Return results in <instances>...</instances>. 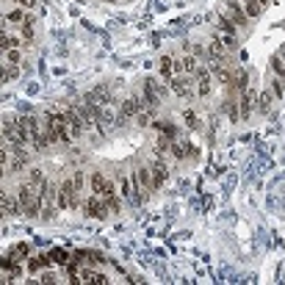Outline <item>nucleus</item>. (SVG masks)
Returning <instances> with one entry per match:
<instances>
[{
  "label": "nucleus",
  "mask_w": 285,
  "mask_h": 285,
  "mask_svg": "<svg viewBox=\"0 0 285 285\" xmlns=\"http://www.w3.org/2000/svg\"><path fill=\"white\" fill-rule=\"evenodd\" d=\"M44 133H47V141L50 144H72L75 136H72V128H69V119L64 111H47L44 116Z\"/></svg>",
  "instance_id": "obj_1"
},
{
  "label": "nucleus",
  "mask_w": 285,
  "mask_h": 285,
  "mask_svg": "<svg viewBox=\"0 0 285 285\" xmlns=\"http://www.w3.org/2000/svg\"><path fill=\"white\" fill-rule=\"evenodd\" d=\"M17 197H19V205H22V216H39L42 213V197H39V186L28 180L17 189Z\"/></svg>",
  "instance_id": "obj_2"
},
{
  "label": "nucleus",
  "mask_w": 285,
  "mask_h": 285,
  "mask_svg": "<svg viewBox=\"0 0 285 285\" xmlns=\"http://www.w3.org/2000/svg\"><path fill=\"white\" fill-rule=\"evenodd\" d=\"M238 31H241V28L235 25L227 14H219V34L216 36L222 39V44H225L227 50H235V47H238Z\"/></svg>",
  "instance_id": "obj_3"
},
{
  "label": "nucleus",
  "mask_w": 285,
  "mask_h": 285,
  "mask_svg": "<svg viewBox=\"0 0 285 285\" xmlns=\"http://www.w3.org/2000/svg\"><path fill=\"white\" fill-rule=\"evenodd\" d=\"M80 205V197H78V189L72 180H64L58 186V210H75Z\"/></svg>",
  "instance_id": "obj_4"
},
{
  "label": "nucleus",
  "mask_w": 285,
  "mask_h": 285,
  "mask_svg": "<svg viewBox=\"0 0 285 285\" xmlns=\"http://www.w3.org/2000/svg\"><path fill=\"white\" fill-rule=\"evenodd\" d=\"M83 210H86V216L92 219H105L111 210H108V205H105L103 197H97V194H89L86 202H83Z\"/></svg>",
  "instance_id": "obj_5"
},
{
  "label": "nucleus",
  "mask_w": 285,
  "mask_h": 285,
  "mask_svg": "<svg viewBox=\"0 0 285 285\" xmlns=\"http://www.w3.org/2000/svg\"><path fill=\"white\" fill-rule=\"evenodd\" d=\"M227 14H230V19H233L235 25L241 28H249V14H247V11H244V6H241V0H227Z\"/></svg>",
  "instance_id": "obj_6"
},
{
  "label": "nucleus",
  "mask_w": 285,
  "mask_h": 285,
  "mask_svg": "<svg viewBox=\"0 0 285 285\" xmlns=\"http://www.w3.org/2000/svg\"><path fill=\"white\" fill-rule=\"evenodd\" d=\"M119 194L128 199L130 205H141V197H138V191H136V186H133L130 177H122L119 180Z\"/></svg>",
  "instance_id": "obj_7"
},
{
  "label": "nucleus",
  "mask_w": 285,
  "mask_h": 285,
  "mask_svg": "<svg viewBox=\"0 0 285 285\" xmlns=\"http://www.w3.org/2000/svg\"><path fill=\"white\" fill-rule=\"evenodd\" d=\"M103 199H105V205H108V210H111V213H119V210H122V202H119V197H116V186H114L111 180L105 183Z\"/></svg>",
  "instance_id": "obj_8"
},
{
  "label": "nucleus",
  "mask_w": 285,
  "mask_h": 285,
  "mask_svg": "<svg viewBox=\"0 0 285 285\" xmlns=\"http://www.w3.org/2000/svg\"><path fill=\"white\" fill-rule=\"evenodd\" d=\"M3 213L6 216H22V205H19V197H9V194H3Z\"/></svg>",
  "instance_id": "obj_9"
},
{
  "label": "nucleus",
  "mask_w": 285,
  "mask_h": 285,
  "mask_svg": "<svg viewBox=\"0 0 285 285\" xmlns=\"http://www.w3.org/2000/svg\"><path fill=\"white\" fill-rule=\"evenodd\" d=\"M150 174H152V186H155V189H161V186L166 183V177H169L166 164H164V161H155V164L150 166Z\"/></svg>",
  "instance_id": "obj_10"
},
{
  "label": "nucleus",
  "mask_w": 285,
  "mask_h": 285,
  "mask_svg": "<svg viewBox=\"0 0 285 285\" xmlns=\"http://www.w3.org/2000/svg\"><path fill=\"white\" fill-rule=\"evenodd\" d=\"M133 114H141V103H138V97H130L128 103L122 105V114H119V122L130 119Z\"/></svg>",
  "instance_id": "obj_11"
},
{
  "label": "nucleus",
  "mask_w": 285,
  "mask_h": 285,
  "mask_svg": "<svg viewBox=\"0 0 285 285\" xmlns=\"http://www.w3.org/2000/svg\"><path fill=\"white\" fill-rule=\"evenodd\" d=\"M105 183H108V177H103L100 172H95L92 177H89V191H92V194H97V197H103Z\"/></svg>",
  "instance_id": "obj_12"
},
{
  "label": "nucleus",
  "mask_w": 285,
  "mask_h": 285,
  "mask_svg": "<svg viewBox=\"0 0 285 285\" xmlns=\"http://www.w3.org/2000/svg\"><path fill=\"white\" fill-rule=\"evenodd\" d=\"M169 86H172V92L177 97H183V100H191V97H194L191 95V89L183 83V78H169Z\"/></svg>",
  "instance_id": "obj_13"
},
{
  "label": "nucleus",
  "mask_w": 285,
  "mask_h": 285,
  "mask_svg": "<svg viewBox=\"0 0 285 285\" xmlns=\"http://www.w3.org/2000/svg\"><path fill=\"white\" fill-rule=\"evenodd\" d=\"M25 19H28V14H25L22 6H19V9H11L9 14H6V22H9V25H22Z\"/></svg>",
  "instance_id": "obj_14"
},
{
  "label": "nucleus",
  "mask_w": 285,
  "mask_h": 285,
  "mask_svg": "<svg viewBox=\"0 0 285 285\" xmlns=\"http://www.w3.org/2000/svg\"><path fill=\"white\" fill-rule=\"evenodd\" d=\"M271 72H274L277 78H280V80L285 83V58L280 56V53H277L274 58H271Z\"/></svg>",
  "instance_id": "obj_15"
},
{
  "label": "nucleus",
  "mask_w": 285,
  "mask_h": 285,
  "mask_svg": "<svg viewBox=\"0 0 285 285\" xmlns=\"http://www.w3.org/2000/svg\"><path fill=\"white\" fill-rule=\"evenodd\" d=\"M241 6H244V11L249 14V19L260 17V11H263V6H260L258 0H241Z\"/></svg>",
  "instance_id": "obj_16"
},
{
  "label": "nucleus",
  "mask_w": 285,
  "mask_h": 285,
  "mask_svg": "<svg viewBox=\"0 0 285 285\" xmlns=\"http://www.w3.org/2000/svg\"><path fill=\"white\" fill-rule=\"evenodd\" d=\"M144 97H147V105H150V108H155V105H158V95H155V80H147V83H144Z\"/></svg>",
  "instance_id": "obj_17"
},
{
  "label": "nucleus",
  "mask_w": 285,
  "mask_h": 285,
  "mask_svg": "<svg viewBox=\"0 0 285 285\" xmlns=\"http://www.w3.org/2000/svg\"><path fill=\"white\" fill-rule=\"evenodd\" d=\"M19 44H28V42L19 39V36H11L9 31H3V50H11V47H19Z\"/></svg>",
  "instance_id": "obj_18"
},
{
  "label": "nucleus",
  "mask_w": 285,
  "mask_h": 285,
  "mask_svg": "<svg viewBox=\"0 0 285 285\" xmlns=\"http://www.w3.org/2000/svg\"><path fill=\"white\" fill-rule=\"evenodd\" d=\"M22 61V56H19V47H11V50H3V64H17Z\"/></svg>",
  "instance_id": "obj_19"
},
{
  "label": "nucleus",
  "mask_w": 285,
  "mask_h": 285,
  "mask_svg": "<svg viewBox=\"0 0 285 285\" xmlns=\"http://www.w3.org/2000/svg\"><path fill=\"white\" fill-rule=\"evenodd\" d=\"M28 252H31V249H28V244H14V247L9 249V255H11L14 260H25Z\"/></svg>",
  "instance_id": "obj_20"
},
{
  "label": "nucleus",
  "mask_w": 285,
  "mask_h": 285,
  "mask_svg": "<svg viewBox=\"0 0 285 285\" xmlns=\"http://www.w3.org/2000/svg\"><path fill=\"white\" fill-rule=\"evenodd\" d=\"M17 78H19L17 64H3V80H6V83H11V80H17Z\"/></svg>",
  "instance_id": "obj_21"
},
{
  "label": "nucleus",
  "mask_w": 285,
  "mask_h": 285,
  "mask_svg": "<svg viewBox=\"0 0 285 285\" xmlns=\"http://www.w3.org/2000/svg\"><path fill=\"white\" fill-rule=\"evenodd\" d=\"M47 263H50V258H47V255H44V258H36V260H28V271H31V274H36V271H42Z\"/></svg>",
  "instance_id": "obj_22"
},
{
  "label": "nucleus",
  "mask_w": 285,
  "mask_h": 285,
  "mask_svg": "<svg viewBox=\"0 0 285 285\" xmlns=\"http://www.w3.org/2000/svg\"><path fill=\"white\" fill-rule=\"evenodd\" d=\"M22 39H25L28 44L34 42V17H28L25 22H22Z\"/></svg>",
  "instance_id": "obj_23"
},
{
  "label": "nucleus",
  "mask_w": 285,
  "mask_h": 285,
  "mask_svg": "<svg viewBox=\"0 0 285 285\" xmlns=\"http://www.w3.org/2000/svg\"><path fill=\"white\" fill-rule=\"evenodd\" d=\"M258 111H260V114H268V111H271V89L260 95V105H258Z\"/></svg>",
  "instance_id": "obj_24"
},
{
  "label": "nucleus",
  "mask_w": 285,
  "mask_h": 285,
  "mask_svg": "<svg viewBox=\"0 0 285 285\" xmlns=\"http://www.w3.org/2000/svg\"><path fill=\"white\" fill-rule=\"evenodd\" d=\"M161 75H164V80L174 78V75H172V58H169V56H164V58H161Z\"/></svg>",
  "instance_id": "obj_25"
},
{
  "label": "nucleus",
  "mask_w": 285,
  "mask_h": 285,
  "mask_svg": "<svg viewBox=\"0 0 285 285\" xmlns=\"http://www.w3.org/2000/svg\"><path fill=\"white\" fill-rule=\"evenodd\" d=\"M47 258H50V263H67L69 260V255L64 249H53L50 255H47Z\"/></svg>",
  "instance_id": "obj_26"
},
{
  "label": "nucleus",
  "mask_w": 285,
  "mask_h": 285,
  "mask_svg": "<svg viewBox=\"0 0 285 285\" xmlns=\"http://www.w3.org/2000/svg\"><path fill=\"white\" fill-rule=\"evenodd\" d=\"M285 83H280V78H274V80H271V86H268V89H271V95H274L277 97V100H283V95H285Z\"/></svg>",
  "instance_id": "obj_27"
},
{
  "label": "nucleus",
  "mask_w": 285,
  "mask_h": 285,
  "mask_svg": "<svg viewBox=\"0 0 285 285\" xmlns=\"http://www.w3.org/2000/svg\"><path fill=\"white\" fill-rule=\"evenodd\" d=\"M28 180L34 183V186H42V183H44V174H42V169H31V174H28Z\"/></svg>",
  "instance_id": "obj_28"
},
{
  "label": "nucleus",
  "mask_w": 285,
  "mask_h": 285,
  "mask_svg": "<svg viewBox=\"0 0 285 285\" xmlns=\"http://www.w3.org/2000/svg\"><path fill=\"white\" fill-rule=\"evenodd\" d=\"M72 183H75V189H83V172H75V177H72Z\"/></svg>",
  "instance_id": "obj_29"
},
{
  "label": "nucleus",
  "mask_w": 285,
  "mask_h": 285,
  "mask_svg": "<svg viewBox=\"0 0 285 285\" xmlns=\"http://www.w3.org/2000/svg\"><path fill=\"white\" fill-rule=\"evenodd\" d=\"M186 122H189V128H197V116H194V111H186Z\"/></svg>",
  "instance_id": "obj_30"
},
{
  "label": "nucleus",
  "mask_w": 285,
  "mask_h": 285,
  "mask_svg": "<svg viewBox=\"0 0 285 285\" xmlns=\"http://www.w3.org/2000/svg\"><path fill=\"white\" fill-rule=\"evenodd\" d=\"M172 150H174V155H177V158H186V150H183V144H172Z\"/></svg>",
  "instance_id": "obj_31"
},
{
  "label": "nucleus",
  "mask_w": 285,
  "mask_h": 285,
  "mask_svg": "<svg viewBox=\"0 0 285 285\" xmlns=\"http://www.w3.org/2000/svg\"><path fill=\"white\" fill-rule=\"evenodd\" d=\"M258 3H260V6H263V9H266V6H268V3H271V0H258Z\"/></svg>",
  "instance_id": "obj_32"
},
{
  "label": "nucleus",
  "mask_w": 285,
  "mask_h": 285,
  "mask_svg": "<svg viewBox=\"0 0 285 285\" xmlns=\"http://www.w3.org/2000/svg\"><path fill=\"white\" fill-rule=\"evenodd\" d=\"M280 56H283V58H285V44H283V47H280Z\"/></svg>",
  "instance_id": "obj_33"
},
{
  "label": "nucleus",
  "mask_w": 285,
  "mask_h": 285,
  "mask_svg": "<svg viewBox=\"0 0 285 285\" xmlns=\"http://www.w3.org/2000/svg\"><path fill=\"white\" fill-rule=\"evenodd\" d=\"M14 3H19V0H14Z\"/></svg>",
  "instance_id": "obj_34"
}]
</instances>
